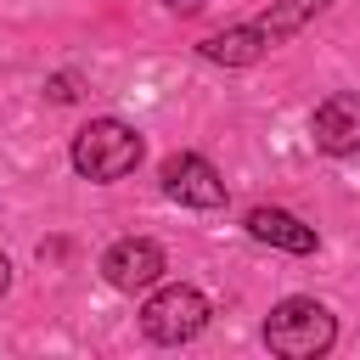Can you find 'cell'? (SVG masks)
Masks as SVG:
<instances>
[{
  "mask_svg": "<svg viewBox=\"0 0 360 360\" xmlns=\"http://www.w3.org/2000/svg\"><path fill=\"white\" fill-rule=\"evenodd\" d=\"M332 338H338V321L315 298H281L264 321V343L281 360H315V354L332 349Z\"/></svg>",
  "mask_w": 360,
  "mask_h": 360,
  "instance_id": "cell-1",
  "label": "cell"
},
{
  "mask_svg": "<svg viewBox=\"0 0 360 360\" xmlns=\"http://www.w3.org/2000/svg\"><path fill=\"white\" fill-rule=\"evenodd\" d=\"M141 135L124 124V118H96V124H84L79 135H73V169L84 174V180H124L135 163H141Z\"/></svg>",
  "mask_w": 360,
  "mask_h": 360,
  "instance_id": "cell-2",
  "label": "cell"
},
{
  "mask_svg": "<svg viewBox=\"0 0 360 360\" xmlns=\"http://www.w3.org/2000/svg\"><path fill=\"white\" fill-rule=\"evenodd\" d=\"M208 298L197 292V287H163V292H152L146 298V309H141V332L152 338V343H191L202 326H208Z\"/></svg>",
  "mask_w": 360,
  "mask_h": 360,
  "instance_id": "cell-3",
  "label": "cell"
},
{
  "mask_svg": "<svg viewBox=\"0 0 360 360\" xmlns=\"http://www.w3.org/2000/svg\"><path fill=\"white\" fill-rule=\"evenodd\" d=\"M163 197H174L180 208H219L225 202V180L208 158L197 152H174L163 158Z\"/></svg>",
  "mask_w": 360,
  "mask_h": 360,
  "instance_id": "cell-4",
  "label": "cell"
},
{
  "mask_svg": "<svg viewBox=\"0 0 360 360\" xmlns=\"http://www.w3.org/2000/svg\"><path fill=\"white\" fill-rule=\"evenodd\" d=\"M101 276L118 292H141V287H152L163 276V248L146 242V236H124V242H112L101 253Z\"/></svg>",
  "mask_w": 360,
  "mask_h": 360,
  "instance_id": "cell-5",
  "label": "cell"
},
{
  "mask_svg": "<svg viewBox=\"0 0 360 360\" xmlns=\"http://www.w3.org/2000/svg\"><path fill=\"white\" fill-rule=\"evenodd\" d=\"M309 135H315V146L332 152V158L360 152V96H354V90H332V96L315 107Z\"/></svg>",
  "mask_w": 360,
  "mask_h": 360,
  "instance_id": "cell-6",
  "label": "cell"
},
{
  "mask_svg": "<svg viewBox=\"0 0 360 360\" xmlns=\"http://www.w3.org/2000/svg\"><path fill=\"white\" fill-rule=\"evenodd\" d=\"M248 231L259 236V242H270V248H281V253H315V225H304L298 214H287V208H253L248 214Z\"/></svg>",
  "mask_w": 360,
  "mask_h": 360,
  "instance_id": "cell-7",
  "label": "cell"
},
{
  "mask_svg": "<svg viewBox=\"0 0 360 360\" xmlns=\"http://www.w3.org/2000/svg\"><path fill=\"white\" fill-rule=\"evenodd\" d=\"M270 51V39L253 28V22H242V28H225V34H208L202 39V56L208 62H219V68H248V62H259Z\"/></svg>",
  "mask_w": 360,
  "mask_h": 360,
  "instance_id": "cell-8",
  "label": "cell"
},
{
  "mask_svg": "<svg viewBox=\"0 0 360 360\" xmlns=\"http://www.w3.org/2000/svg\"><path fill=\"white\" fill-rule=\"evenodd\" d=\"M321 11H326V0H281V6H276V11H264L253 28H259L270 45H281L287 34H298V28H304L309 17H321Z\"/></svg>",
  "mask_w": 360,
  "mask_h": 360,
  "instance_id": "cell-9",
  "label": "cell"
},
{
  "mask_svg": "<svg viewBox=\"0 0 360 360\" xmlns=\"http://www.w3.org/2000/svg\"><path fill=\"white\" fill-rule=\"evenodd\" d=\"M169 6H174V11H180V17H191V11H202V6H208V0H169Z\"/></svg>",
  "mask_w": 360,
  "mask_h": 360,
  "instance_id": "cell-10",
  "label": "cell"
},
{
  "mask_svg": "<svg viewBox=\"0 0 360 360\" xmlns=\"http://www.w3.org/2000/svg\"><path fill=\"white\" fill-rule=\"evenodd\" d=\"M11 287V264H6V253H0V292Z\"/></svg>",
  "mask_w": 360,
  "mask_h": 360,
  "instance_id": "cell-11",
  "label": "cell"
}]
</instances>
